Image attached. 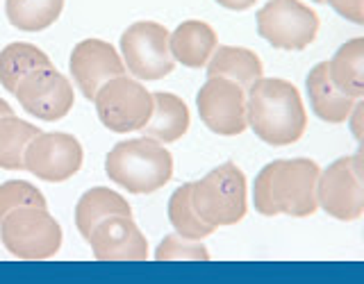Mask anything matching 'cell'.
<instances>
[{
    "label": "cell",
    "mask_w": 364,
    "mask_h": 284,
    "mask_svg": "<svg viewBox=\"0 0 364 284\" xmlns=\"http://www.w3.org/2000/svg\"><path fill=\"white\" fill-rule=\"evenodd\" d=\"M321 166L307 157L273 159L259 170L253 185V204L262 216L307 219L318 212L316 182Z\"/></svg>",
    "instance_id": "1"
},
{
    "label": "cell",
    "mask_w": 364,
    "mask_h": 284,
    "mask_svg": "<svg viewBox=\"0 0 364 284\" xmlns=\"http://www.w3.org/2000/svg\"><path fill=\"white\" fill-rule=\"evenodd\" d=\"M246 119L257 139L269 146H291L307 130L301 91L282 77H259L246 91Z\"/></svg>",
    "instance_id": "2"
},
{
    "label": "cell",
    "mask_w": 364,
    "mask_h": 284,
    "mask_svg": "<svg viewBox=\"0 0 364 284\" xmlns=\"http://www.w3.org/2000/svg\"><path fill=\"white\" fill-rule=\"evenodd\" d=\"M107 178L128 193H155L173 178V157L151 136L125 139L112 148L105 159Z\"/></svg>",
    "instance_id": "3"
},
{
    "label": "cell",
    "mask_w": 364,
    "mask_h": 284,
    "mask_svg": "<svg viewBox=\"0 0 364 284\" xmlns=\"http://www.w3.org/2000/svg\"><path fill=\"white\" fill-rule=\"evenodd\" d=\"M191 204L212 227H228L244 221L248 212V185L244 170L232 162L212 168L191 182Z\"/></svg>",
    "instance_id": "4"
},
{
    "label": "cell",
    "mask_w": 364,
    "mask_h": 284,
    "mask_svg": "<svg viewBox=\"0 0 364 284\" xmlns=\"http://www.w3.org/2000/svg\"><path fill=\"white\" fill-rule=\"evenodd\" d=\"M0 239L18 259H50L62 248V227L48 209L18 207L0 221Z\"/></svg>",
    "instance_id": "5"
},
{
    "label": "cell",
    "mask_w": 364,
    "mask_h": 284,
    "mask_svg": "<svg viewBox=\"0 0 364 284\" xmlns=\"http://www.w3.org/2000/svg\"><path fill=\"white\" fill-rule=\"evenodd\" d=\"M318 209L337 221H358L364 214V155L362 151L335 159L321 168L316 182Z\"/></svg>",
    "instance_id": "6"
},
{
    "label": "cell",
    "mask_w": 364,
    "mask_h": 284,
    "mask_svg": "<svg viewBox=\"0 0 364 284\" xmlns=\"http://www.w3.org/2000/svg\"><path fill=\"white\" fill-rule=\"evenodd\" d=\"M96 114L109 132H141L153 114V94L139 80L119 75L96 91Z\"/></svg>",
    "instance_id": "7"
},
{
    "label": "cell",
    "mask_w": 364,
    "mask_h": 284,
    "mask_svg": "<svg viewBox=\"0 0 364 284\" xmlns=\"http://www.w3.org/2000/svg\"><path fill=\"white\" fill-rule=\"evenodd\" d=\"M171 32L155 21H136L121 34L125 68L139 82H157L173 73L176 60L168 48Z\"/></svg>",
    "instance_id": "8"
},
{
    "label": "cell",
    "mask_w": 364,
    "mask_h": 284,
    "mask_svg": "<svg viewBox=\"0 0 364 284\" xmlns=\"http://www.w3.org/2000/svg\"><path fill=\"white\" fill-rule=\"evenodd\" d=\"M318 28V14L301 0H269L257 11V34L278 50H305Z\"/></svg>",
    "instance_id": "9"
},
{
    "label": "cell",
    "mask_w": 364,
    "mask_h": 284,
    "mask_svg": "<svg viewBox=\"0 0 364 284\" xmlns=\"http://www.w3.org/2000/svg\"><path fill=\"white\" fill-rule=\"evenodd\" d=\"M14 96L30 116L48 123L62 121L75 102L73 84L53 64L28 73L16 84Z\"/></svg>",
    "instance_id": "10"
},
{
    "label": "cell",
    "mask_w": 364,
    "mask_h": 284,
    "mask_svg": "<svg viewBox=\"0 0 364 284\" xmlns=\"http://www.w3.org/2000/svg\"><path fill=\"white\" fill-rule=\"evenodd\" d=\"M196 107L208 130L221 136H237L248 130L246 119V91L232 80L208 77L198 89Z\"/></svg>",
    "instance_id": "11"
},
{
    "label": "cell",
    "mask_w": 364,
    "mask_h": 284,
    "mask_svg": "<svg viewBox=\"0 0 364 284\" xmlns=\"http://www.w3.org/2000/svg\"><path fill=\"white\" fill-rule=\"evenodd\" d=\"M82 146L68 132H39L26 148V170L43 182H66L82 168Z\"/></svg>",
    "instance_id": "12"
},
{
    "label": "cell",
    "mask_w": 364,
    "mask_h": 284,
    "mask_svg": "<svg viewBox=\"0 0 364 284\" xmlns=\"http://www.w3.org/2000/svg\"><path fill=\"white\" fill-rule=\"evenodd\" d=\"M68 68H71L73 82L82 91V96L87 100H94L96 91L105 84L107 80L125 75V71H128L119 50L102 39L80 41L71 53Z\"/></svg>",
    "instance_id": "13"
},
{
    "label": "cell",
    "mask_w": 364,
    "mask_h": 284,
    "mask_svg": "<svg viewBox=\"0 0 364 284\" xmlns=\"http://www.w3.org/2000/svg\"><path fill=\"white\" fill-rule=\"evenodd\" d=\"M91 253L98 261H144L148 259V241L132 216H109L89 234Z\"/></svg>",
    "instance_id": "14"
},
{
    "label": "cell",
    "mask_w": 364,
    "mask_h": 284,
    "mask_svg": "<svg viewBox=\"0 0 364 284\" xmlns=\"http://www.w3.org/2000/svg\"><path fill=\"white\" fill-rule=\"evenodd\" d=\"M216 45H219V37H216L214 28L210 23L196 18L182 21L168 37V48L176 64H182L187 68L208 66Z\"/></svg>",
    "instance_id": "15"
},
{
    "label": "cell",
    "mask_w": 364,
    "mask_h": 284,
    "mask_svg": "<svg viewBox=\"0 0 364 284\" xmlns=\"http://www.w3.org/2000/svg\"><path fill=\"white\" fill-rule=\"evenodd\" d=\"M307 98H310V107L314 116H318L323 123H346L348 114L355 105V98H350L333 84L328 75V62H318L305 80ZM360 100V98H358Z\"/></svg>",
    "instance_id": "16"
},
{
    "label": "cell",
    "mask_w": 364,
    "mask_h": 284,
    "mask_svg": "<svg viewBox=\"0 0 364 284\" xmlns=\"http://www.w3.org/2000/svg\"><path fill=\"white\" fill-rule=\"evenodd\" d=\"M189 123L191 114L185 100L176 94H168V91H155L151 121L146 123L141 132L144 136H151L159 143H173L187 134Z\"/></svg>",
    "instance_id": "17"
},
{
    "label": "cell",
    "mask_w": 364,
    "mask_h": 284,
    "mask_svg": "<svg viewBox=\"0 0 364 284\" xmlns=\"http://www.w3.org/2000/svg\"><path fill=\"white\" fill-rule=\"evenodd\" d=\"M205 68H208V77L232 80L244 91L253 87L259 77H264L259 55L242 45H216Z\"/></svg>",
    "instance_id": "18"
},
{
    "label": "cell",
    "mask_w": 364,
    "mask_h": 284,
    "mask_svg": "<svg viewBox=\"0 0 364 284\" xmlns=\"http://www.w3.org/2000/svg\"><path fill=\"white\" fill-rule=\"evenodd\" d=\"M132 216L130 202L125 200L121 193H117L109 187H94L75 204V227L85 239H89L91 230L100 223L109 219V216Z\"/></svg>",
    "instance_id": "19"
},
{
    "label": "cell",
    "mask_w": 364,
    "mask_h": 284,
    "mask_svg": "<svg viewBox=\"0 0 364 284\" xmlns=\"http://www.w3.org/2000/svg\"><path fill=\"white\" fill-rule=\"evenodd\" d=\"M328 75L341 94L355 100L364 96V37H353L339 45L328 62Z\"/></svg>",
    "instance_id": "20"
},
{
    "label": "cell",
    "mask_w": 364,
    "mask_h": 284,
    "mask_svg": "<svg viewBox=\"0 0 364 284\" xmlns=\"http://www.w3.org/2000/svg\"><path fill=\"white\" fill-rule=\"evenodd\" d=\"M50 57L41 48L28 41H14L7 43L0 50V84H3L9 94H14L16 84L28 73L37 71L41 66H50Z\"/></svg>",
    "instance_id": "21"
},
{
    "label": "cell",
    "mask_w": 364,
    "mask_h": 284,
    "mask_svg": "<svg viewBox=\"0 0 364 284\" xmlns=\"http://www.w3.org/2000/svg\"><path fill=\"white\" fill-rule=\"evenodd\" d=\"M41 130L30 121H23L14 114L0 119V168L5 170H26L23 157H26L28 143Z\"/></svg>",
    "instance_id": "22"
},
{
    "label": "cell",
    "mask_w": 364,
    "mask_h": 284,
    "mask_svg": "<svg viewBox=\"0 0 364 284\" xmlns=\"http://www.w3.org/2000/svg\"><path fill=\"white\" fill-rule=\"evenodd\" d=\"M64 0H5L7 21L23 32H41L60 18Z\"/></svg>",
    "instance_id": "23"
},
{
    "label": "cell",
    "mask_w": 364,
    "mask_h": 284,
    "mask_svg": "<svg viewBox=\"0 0 364 284\" xmlns=\"http://www.w3.org/2000/svg\"><path fill=\"white\" fill-rule=\"evenodd\" d=\"M168 221L180 236L193 239V241H203V239H208L216 230L210 223H205L198 216V212L193 209L191 182H187V185H182L173 191V196L168 200Z\"/></svg>",
    "instance_id": "24"
},
{
    "label": "cell",
    "mask_w": 364,
    "mask_h": 284,
    "mask_svg": "<svg viewBox=\"0 0 364 284\" xmlns=\"http://www.w3.org/2000/svg\"><path fill=\"white\" fill-rule=\"evenodd\" d=\"M18 207H41L48 209L43 193L26 180H7L0 185V221L5 219L9 212Z\"/></svg>",
    "instance_id": "25"
},
{
    "label": "cell",
    "mask_w": 364,
    "mask_h": 284,
    "mask_svg": "<svg viewBox=\"0 0 364 284\" xmlns=\"http://www.w3.org/2000/svg\"><path fill=\"white\" fill-rule=\"evenodd\" d=\"M157 261H180V259H191V261H208L210 253L203 246V241H193V239H185L176 234H168L159 241L155 250Z\"/></svg>",
    "instance_id": "26"
},
{
    "label": "cell",
    "mask_w": 364,
    "mask_h": 284,
    "mask_svg": "<svg viewBox=\"0 0 364 284\" xmlns=\"http://www.w3.org/2000/svg\"><path fill=\"white\" fill-rule=\"evenodd\" d=\"M323 3L333 7L341 18L364 26V0H323Z\"/></svg>",
    "instance_id": "27"
},
{
    "label": "cell",
    "mask_w": 364,
    "mask_h": 284,
    "mask_svg": "<svg viewBox=\"0 0 364 284\" xmlns=\"http://www.w3.org/2000/svg\"><path fill=\"white\" fill-rule=\"evenodd\" d=\"M362 119H364V102L360 98V100H355V105H353L348 119H346L350 123V132L355 136L358 143H362Z\"/></svg>",
    "instance_id": "28"
},
{
    "label": "cell",
    "mask_w": 364,
    "mask_h": 284,
    "mask_svg": "<svg viewBox=\"0 0 364 284\" xmlns=\"http://www.w3.org/2000/svg\"><path fill=\"white\" fill-rule=\"evenodd\" d=\"M214 3H219L221 7L230 9V11H246L253 7L257 0H214Z\"/></svg>",
    "instance_id": "29"
},
{
    "label": "cell",
    "mask_w": 364,
    "mask_h": 284,
    "mask_svg": "<svg viewBox=\"0 0 364 284\" xmlns=\"http://www.w3.org/2000/svg\"><path fill=\"white\" fill-rule=\"evenodd\" d=\"M9 114H14V109H11V105H9L7 100L0 98V119H3V116H9Z\"/></svg>",
    "instance_id": "30"
},
{
    "label": "cell",
    "mask_w": 364,
    "mask_h": 284,
    "mask_svg": "<svg viewBox=\"0 0 364 284\" xmlns=\"http://www.w3.org/2000/svg\"><path fill=\"white\" fill-rule=\"evenodd\" d=\"M312 3H318V5H321V3H323V0H312Z\"/></svg>",
    "instance_id": "31"
}]
</instances>
